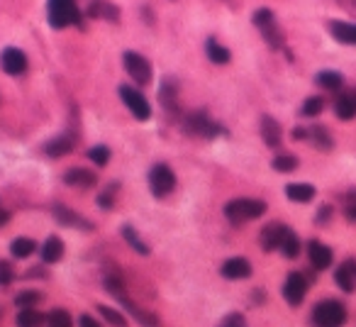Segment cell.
I'll return each instance as SVG.
<instances>
[{"label": "cell", "mask_w": 356, "mask_h": 327, "mask_svg": "<svg viewBox=\"0 0 356 327\" xmlns=\"http://www.w3.org/2000/svg\"><path fill=\"white\" fill-rule=\"evenodd\" d=\"M346 322V308L339 301H322L312 308V325L315 327H341Z\"/></svg>", "instance_id": "obj_3"}, {"label": "cell", "mask_w": 356, "mask_h": 327, "mask_svg": "<svg viewBox=\"0 0 356 327\" xmlns=\"http://www.w3.org/2000/svg\"><path fill=\"white\" fill-rule=\"evenodd\" d=\"M8 220H10V213H8L6 208H0V227H3V225H6Z\"/></svg>", "instance_id": "obj_47"}, {"label": "cell", "mask_w": 356, "mask_h": 327, "mask_svg": "<svg viewBox=\"0 0 356 327\" xmlns=\"http://www.w3.org/2000/svg\"><path fill=\"white\" fill-rule=\"evenodd\" d=\"M335 281L344 293H354L356 288V259H346L337 266Z\"/></svg>", "instance_id": "obj_12"}, {"label": "cell", "mask_w": 356, "mask_h": 327, "mask_svg": "<svg viewBox=\"0 0 356 327\" xmlns=\"http://www.w3.org/2000/svg\"><path fill=\"white\" fill-rule=\"evenodd\" d=\"M120 98H122V103L127 105V110L135 115L137 120H142V122L149 120L151 105H149V100H147L144 95L135 88V86H120Z\"/></svg>", "instance_id": "obj_7"}, {"label": "cell", "mask_w": 356, "mask_h": 327, "mask_svg": "<svg viewBox=\"0 0 356 327\" xmlns=\"http://www.w3.org/2000/svg\"><path fill=\"white\" fill-rule=\"evenodd\" d=\"M205 52H207V59H210L212 64H220V66H225V64H229V59H232V54H229L227 47H222L217 39H207L205 44Z\"/></svg>", "instance_id": "obj_26"}, {"label": "cell", "mask_w": 356, "mask_h": 327, "mask_svg": "<svg viewBox=\"0 0 356 327\" xmlns=\"http://www.w3.org/2000/svg\"><path fill=\"white\" fill-rule=\"evenodd\" d=\"M308 256H310V264L315 266L317 271L327 269V266L332 264V250L327 244H322L320 239H312V242L308 244Z\"/></svg>", "instance_id": "obj_16"}, {"label": "cell", "mask_w": 356, "mask_h": 327, "mask_svg": "<svg viewBox=\"0 0 356 327\" xmlns=\"http://www.w3.org/2000/svg\"><path fill=\"white\" fill-rule=\"evenodd\" d=\"M254 25L261 32V37L266 39L271 49H283V32H281L279 22H276V15L269 10V8H259L254 12Z\"/></svg>", "instance_id": "obj_4"}, {"label": "cell", "mask_w": 356, "mask_h": 327, "mask_svg": "<svg viewBox=\"0 0 356 327\" xmlns=\"http://www.w3.org/2000/svg\"><path fill=\"white\" fill-rule=\"evenodd\" d=\"M88 159L93 161L95 167H105V164L110 161V149L105 144L93 147V149H88Z\"/></svg>", "instance_id": "obj_38"}, {"label": "cell", "mask_w": 356, "mask_h": 327, "mask_svg": "<svg viewBox=\"0 0 356 327\" xmlns=\"http://www.w3.org/2000/svg\"><path fill=\"white\" fill-rule=\"evenodd\" d=\"M124 71L137 86H147L151 81V66L140 52H124Z\"/></svg>", "instance_id": "obj_8"}, {"label": "cell", "mask_w": 356, "mask_h": 327, "mask_svg": "<svg viewBox=\"0 0 356 327\" xmlns=\"http://www.w3.org/2000/svg\"><path fill=\"white\" fill-rule=\"evenodd\" d=\"M293 140H308V130H303V127H295V130H293Z\"/></svg>", "instance_id": "obj_46"}, {"label": "cell", "mask_w": 356, "mask_h": 327, "mask_svg": "<svg viewBox=\"0 0 356 327\" xmlns=\"http://www.w3.org/2000/svg\"><path fill=\"white\" fill-rule=\"evenodd\" d=\"M88 17H93V20H110V22H115L120 17V8L113 6L110 0H93V3L88 6Z\"/></svg>", "instance_id": "obj_19"}, {"label": "cell", "mask_w": 356, "mask_h": 327, "mask_svg": "<svg viewBox=\"0 0 356 327\" xmlns=\"http://www.w3.org/2000/svg\"><path fill=\"white\" fill-rule=\"evenodd\" d=\"M47 17L54 30H64L68 25H81V12L76 8V0H49Z\"/></svg>", "instance_id": "obj_2"}, {"label": "cell", "mask_w": 356, "mask_h": 327, "mask_svg": "<svg viewBox=\"0 0 356 327\" xmlns=\"http://www.w3.org/2000/svg\"><path fill=\"white\" fill-rule=\"evenodd\" d=\"M10 252H12V256H17V259H27L32 252H37V244H35V239H30V237H17V239H12Z\"/></svg>", "instance_id": "obj_30"}, {"label": "cell", "mask_w": 356, "mask_h": 327, "mask_svg": "<svg viewBox=\"0 0 356 327\" xmlns=\"http://www.w3.org/2000/svg\"><path fill=\"white\" fill-rule=\"evenodd\" d=\"M64 256V242L59 237H49L47 242L41 244V259L47 264H57Z\"/></svg>", "instance_id": "obj_25"}, {"label": "cell", "mask_w": 356, "mask_h": 327, "mask_svg": "<svg viewBox=\"0 0 356 327\" xmlns=\"http://www.w3.org/2000/svg\"><path fill=\"white\" fill-rule=\"evenodd\" d=\"M64 183L66 186H73V188H93L95 183H98V176H95V171H91V169H68L66 174H64Z\"/></svg>", "instance_id": "obj_13"}, {"label": "cell", "mask_w": 356, "mask_h": 327, "mask_svg": "<svg viewBox=\"0 0 356 327\" xmlns=\"http://www.w3.org/2000/svg\"><path fill=\"white\" fill-rule=\"evenodd\" d=\"M47 327H73V320L64 308H57L47 315Z\"/></svg>", "instance_id": "obj_35"}, {"label": "cell", "mask_w": 356, "mask_h": 327, "mask_svg": "<svg viewBox=\"0 0 356 327\" xmlns=\"http://www.w3.org/2000/svg\"><path fill=\"white\" fill-rule=\"evenodd\" d=\"M15 279V271H12L10 261H0V286H8Z\"/></svg>", "instance_id": "obj_43"}, {"label": "cell", "mask_w": 356, "mask_h": 327, "mask_svg": "<svg viewBox=\"0 0 356 327\" xmlns=\"http://www.w3.org/2000/svg\"><path fill=\"white\" fill-rule=\"evenodd\" d=\"M98 312H100V315H103L105 320H108L113 327H127V320L122 317V312L115 310V308H110V306H98Z\"/></svg>", "instance_id": "obj_37"}, {"label": "cell", "mask_w": 356, "mask_h": 327, "mask_svg": "<svg viewBox=\"0 0 356 327\" xmlns=\"http://www.w3.org/2000/svg\"><path fill=\"white\" fill-rule=\"evenodd\" d=\"M222 276L229 281H239V279H249L252 276V264H249L244 256H232L222 264Z\"/></svg>", "instance_id": "obj_15"}, {"label": "cell", "mask_w": 356, "mask_h": 327, "mask_svg": "<svg viewBox=\"0 0 356 327\" xmlns=\"http://www.w3.org/2000/svg\"><path fill=\"white\" fill-rule=\"evenodd\" d=\"M183 130L188 132V135H196V137H205V140H212V137L222 135V127L217 125V122H212L210 118H207V113H191L186 118V122H183Z\"/></svg>", "instance_id": "obj_5"}, {"label": "cell", "mask_w": 356, "mask_h": 327, "mask_svg": "<svg viewBox=\"0 0 356 327\" xmlns=\"http://www.w3.org/2000/svg\"><path fill=\"white\" fill-rule=\"evenodd\" d=\"M315 84L325 91H339L344 86V76L339 71H320L315 76Z\"/></svg>", "instance_id": "obj_28"}, {"label": "cell", "mask_w": 356, "mask_h": 327, "mask_svg": "<svg viewBox=\"0 0 356 327\" xmlns=\"http://www.w3.org/2000/svg\"><path fill=\"white\" fill-rule=\"evenodd\" d=\"M115 191H118V186H108V191H103L98 196V205L103 210H110L115 205Z\"/></svg>", "instance_id": "obj_41"}, {"label": "cell", "mask_w": 356, "mask_h": 327, "mask_svg": "<svg viewBox=\"0 0 356 327\" xmlns=\"http://www.w3.org/2000/svg\"><path fill=\"white\" fill-rule=\"evenodd\" d=\"M288 230L290 227H285V225H281V223L266 225V227L261 230V237H259V242H261V250L263 252L281 250V244H283V237L288 234Z\"/></svg>", "instance_id": "obj_11"}, {"label": "cell", "mask_w": 356, "mask_h": 327, "mask_svg": "<svg viewBox=\"0 0 356 327\" xmlns=\"http://www.w3.org/2000/svg\"><path fill=\"white\" fill-rule=\"evenodd\" d=\"M105 288H108V293L113 298H124L127 296V288H124V281H122V276L120 274H110L108 279H105Z\"/></svg>", "instance_id": "obj_33"}, {"label": "cell", "mask_w": 356, "mask_h": 327, "mask_svg": "<svg viewBox=\"0 0 356 327\" xmlns=\"http://www.w3.org/2000/svg\"><path fill=\"white\" fill-rule=\"evenodd\" d=\"M266 213V203L259 198H234L225 205V218L232 225H244Z\"/></svg>", "instance_id": "obj_1"}, {"label": "cell", "mask_w": 356, "mask_h": 327, "mask_svg": "<svg viewBox=\"0 0 356 327\" xmlns=\"http://www.w3.org/2000/svg\"><path fill=\"white\" fill-rule=\"evenodd\" d=\"M305 293H308V281H305L303 274L293 271V274H290L288 279H285V283H283L285 303H290V306H300V303L305 301Z\"/></svg>", "instance_id": "obj_9"}, {"label": "cell", "mask_w": 356, "mask_h": 327, "mask_svg": "<svg viewBox=\"0 0 356 327\" xmlns=\"http://www.w3.org/2000/svg\"><path fill=\"white\" fill-rule=\"evenodd\" d=\"M54 218H57L62 225H66V227L91 230V223H88V220H83L78 213H73L71 208H66V205H54Z\"/></svg>", "instance_id": "obj_21"}, {"label": "cell", "mask_w": 356, "mask_h": 327, "mask_svg": "<svg viewBox=\"0 0 356 327\" xmlns=\"http://www.w3.org/2000/svg\"><path fill=\"white\" fill-rule=\"evenodd\" d=\"M47 325V317L41 315L37 308H22L17 312V327H41Z\"/></svg>", "instance_id": "obj_27"}, {"label": "cell", "mask_w": 356, "mask_h": 327, "mask_svg": "<svg viewBox=\"0 0 356 327\" xmlns=\"http://www.w3.org/2000/svg\"><path fill=\"white\" fill-rule=\"evenodd\" d=\"M217 327H247V320H244L242 312H229V315L225 317Z\"/></svg>", "instance_id": "obj_42"}, {"label": "cell", "mask_w": 356, "mask_h": 327, "mask_svg": "<svg viewBox=\"0 0 356 327\" xmlns=\"http://www.w3.org/2000/svg\"><path fill=\"white\" fill-rule=\"evenodd\" d=\"M308 140L312 142V144H315L320 151H330L332 147H335V140H332L330 130H327V127H322V125L310 127V130H308Z\"/></svg>", "instance_id": "obj_23"}, {"label": "cell", "mask_w": 356, "mask_h": 327, "mask_svg": "<svg viewBox=\"0 0 356 327\" xmlns=\"http://www.w3.org/2000/svg\"><path fill=\"white\" fill-rule=\"evenodd\" d=\"M78 327H100V322H95V317L91 315H81L78 317Z\"/></svg>", "instance_id": "obj_45"}, {"label": "cell", "mask_w": 356, "mask_h": 327, "mask_svg": "<svg viewBox=\"0 0 356 327\" xmlns=\"http://www.w3.org/2000/svg\"><path fill=\"white\" fill-rule=\"evenodd\" d=\"M330 218H332V208H330V205H322V208L317 210V223H320V225H325Z\"/></svg>", "instance_id": "obj_44"}, {"label": "cell", "mask_w": 356, "mask_h": 327, "mask_svg": "<svg viewBox=\"0 0 356 327\" xmlns=\"http://www.w3.org/2000/svg\"><path fill=\"white\" fill-rule=\"evenodd\" d=\"M159 100L166 110H176L178 108V91H176V84L171 81H164L159 88Z\"/></svg>", "instance_id": "obj_29"}, {"label": "cell", "mask_w": 356, "mask_h": 327, "mask_svg": "<svg viewBox=\"0 0 356 327\" xmlns=\"http://www.w3.org/2000/svg\"><path fill=\"white\" fill-rule=\"evenodd\" d=\"M120 303H122V308H127V312H129L132 317H135V320L140 322L142 327H161V320L154 315V312H151V310H144V308L137 306L135 301H129L127 296L120 298Z\"/></svg>", "instance_id": "obj_14"}, {"label": "cell", "mask_w": 356, "mask_h": 327, "mask_svg": "<svg viewBox=\"0 0 356 327\" xmlns=\"http://www.w3.org/2000/svg\"><path fill=\"white\" fill-rule=\"evenodd\" d=\"M327 27H330L332 37H335L337 42H341V44H349V47H356V25H354V22L332 20Z\"/></svg>", "instance_id": "obj_20"}, {"label": "cell", "mask_w": 356, "mask_h": 327, "mask_svg": "<svg viewBox=\"0 0 356 327\" xmlns=\"http://www.w3.org/2000/svg\"><path fill=\"white\" fill-rule=\"evenodd\" d=\"M315 186H310V183H290V186H285V196L293 203H310L315 198Z\"/></svg>", "instance_id": "obj_22"}, {"label": "cell", "mask_w": 356, "mask_h": 327, "mask_svg": "<svg viewBox=\"0 0 356 327\" xmlns=\"http://www.w3.org/2000/svg\"><path fill=\"white\" fill-rule=\"evenodd\" d=\"M73 147H76V137H73L71 132H66V135H57L54 140H49L47 144H44V151H47L52 159H59V156L71 154Z\"/></svg>", "instance_id": "obj_17"}, {"label": "cell", "mask_w": 356, "mask_h": 327, "mask_svg": "<svg viewBox=\"0 0 356 327\" xmlns=\"http://www.w3.org/2000/svg\"><path fill=\"white\" fill-rule=\"evenodd\" d=\"M335 113L339 120H351L356 115V93H341L335 100Z\"/></svg>", "instance_id": "obj_24"}, {"label": "cell", "mask_w": 356, "mask_h": 327, "mask_svg": "<svg viewBox=\"0 0 356 327\" xmlns=\"http://www.w3.org/2000/svg\"><path fill=\"white\" fill-rule=\"evenodd\" d=\"M322 110H325V100H322L320 95H310V98L303 103V108H300V113H303L305 118H315V115H320Z\"/></svg>", "instance_id": "obj_36"}, {"label": "cell", "mask_w": 356, "mask_h": 327, "mask_svg": "<svg viewBox=\"0 0 356 327\" xmlns=\"http://www.w3.org/2000/svg\"><path fill=\"white\" fill-rule=\"evenodd\" d=\"M281 252H283L285 259H295L300 254V239L293 230H288V234L283 237V244H281Z\"/></svg>", "instance_id": "obj_32"}, {"label": "cell", "mask_w": 356, "mask_h": 327, "mask_svg": "<svg viewBox=\"0 0 356 327\" xmlns=\"http://www.w3.org/2000/svg\"><path fill=\"white\" fill-rule=\"evenodd\" d=\"M176 188V174L166 164H154L149 171V191L156 198H166Z\"/></svg>", "instance_id": "obj_6"}, {"label": "cell", "mask_w": 356, "mask_h": 327, "mask_svg": "<svg viewBox=\"0 0 356 327\" xmlns=\"http://www.w3.org/2000/svg\"><path fill=\"white\" fill-rule=\"evenodd\" d=\"M122 237L127 239V244H129V247H132V250L137 252V254H142V256L149 254V247H147V244L142 242L140 234H137V230H135V227H129V225H124V227H122Z\"/></svg>", "instance_id": "obj_31"}, {"label": "cell", "mask_w": 356, "mask_h": 327, "mask_svg": "<svg viewBox=\"0 0 356 327\" xmlns=\"http://www.w3.org/2000/svg\"><path fill=\"white\" fill-rule=\"evenodd\" d=\"M271 167H274L276 171H281V174H290V171H295V169H298V159H295L293 154H279L274 161H271Z\"/></svg>", "instance_id": "obj_34"}, {"label": "cell", "mask_w": 356, "mask_h": 327, "mask_svg": "<svg viewBox=\"0 0 356 327\" xmlns=\"http://www.w3.org/2000/svg\"><path fill=\"white\" fill-rule=\"evenodd\" d=\"M261 137L266 142V147H271V149L281 147V142H283V130H281V125L271 115H263L261 118Z\"/></svg>", "instance_id": "obj_18"}, {"label": "cell", "mask_w": 356, "mask_h": 327, "mask_svg": "<svg viewBox=\"0 0 356 327\" xmlns=\"http://www.w3.org/2000/svg\"><path fill=\"white\" fill-rule=\"evenodd\" d=\"M0 66H3V71L6 73H10V76H22V73L27 71L25 52L17 49V47L3 49V54H0Z\"/></svg>", "instance_id": "obj_10"}, {"label": "cell", "mask_w": 356, "mask_h": 327, "mask_svg": "<svg viewBox=\"0 0 356 327\" xmlns=\"http://www.w3.org/2000/svg\"><path fill=\"white\" fill-rule=\"evenodd\" d=\"M344 215L349 223H356V191H349L344 196Z\"/></svg>", "instance_id": "obj_40"}, {"label": "cell", "mask_w": 356, "mask_h": 327, "mask_svg": "<svg viewBox=\"0 0 356 327\" xmlns=\"http://www.w3.org/2000/svg\"><path fill=\"white\" fill-rule=\"evenodd\" d=\"M39 301H41V293H37V291H22L20 296L15 298V306L20 308H37L39 306Z\"/></svg>", "instance_id": "obj_39"}]
</instances>
